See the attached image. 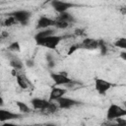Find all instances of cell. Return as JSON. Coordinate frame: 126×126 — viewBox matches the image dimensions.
<instances>
[{
	"instance_id": "6da1fadb",
	"label": "cell",
	"mask_w": 126,
	"mask_h": 126,
	"mask_svg": "<svg viewBox=\"0 0 126 126\" xmlns=\"http://www.w3.org/2000/svg\"><path fill=\"white\" fill-rule=\"evenodd\" d=\"M62 40V36L59 35H49L46 36L44 38H40V39H35V43L37 45L40 46H44L48 49H54L56 48V46L59 44V42Z\"/></svg>"
},
{
	"instance_id": "7a4b0ae2",
	"label": "cell",
	"mask_w": 126,
	"mask_h": 126,
	"mask_svg": "<svg viewBox=\"0 0 126 126\" xmlns=\"http://www.w3.org/2000/svg\"><path fill=\"white\" fill-rule=\"evenodd\" d=\"M125 115H126V110L122 108L120 105L115 104V103L110 104L106 112V118L108 120L117 119L119 117H124Z\"/></svg>"
},
{
	"instance_id": "3957f363",
	"label": "cell",
	"mask_w": 126,
	"mask_h": 126,
	"mask_svg": "<svg viewBox=\"0 0 126 126\" xmlns=\"http://www.w3.org/2000/svg\"><path fill=\"white\" fill-rule=\"evenodd\" d=\"M51 6L56 12L62 13V12H66L67 10H69L72 7H75L76 5L73 4V3H70V2L62 1V0H52L51 1Z\"/></svg>"
},
{
	"instance_id": "277c9868",
	"label": "cell",
	"mask_w": 126,
	"mask_h": 126,
	"mask_svg": "<svg viewBox=\"0 0 126 126\" xmlns=\"http://www.w3.org/2000/svg\"><path fill=\"white\" fill-rule=\"evenodd\" d=\"M11 15L15 18L16 22H18L22 25H27L31 18V12H29L27 10H18V11L13 12Z\"/></svg>"
},
{
	"instance_id": "5b68a950",
	"label": "cell",
	"mask_w": 126,
	"mask_h": 126,
	"mask_svg": "<svg viewBox=\"0 0 126 126\" xmlns=\"http://www.w3.org/2000/svg\"><path fill=\"white\" fill-rule=\"evenodd\" d=\"M50 78L54 82L56 86H62V85H68L72 83V80L65 74V73H51Z\"/></svg>"
},
{
	"instance_id": "8992f818",
	"label": "cell",
	"mask_w": 126,
	"mask_h": 126,
	"mask_svg": "<svg viewBox=\"0 0 126 126\" xmlns=\"http://www.w3.org/2000/svg\"><path fill=\"white\" fill-rule=\"evenodd\" d=\"M111 87H112V84H110L105 80H102L99 78L94 79V89L100 94H105Z\"/></svg>"
},
{
	"instance_id": "52a82bcc",
	"label": "cell",
	"mask_w": 126,
	"mask_h": 126,
	"mask_svg": "<svg viewBox=\"0 0 126 126\" xmlns=\"http://www.w3.org/2000/svg\"><path fill=\"white\" fill-rule=\"evenodd\" d=\"M55 101L57 102L58 107L59 108H62V109H68V108L73 107L74 105L80 104V101H78L76 99H73V98H70V97H65L64 95L61 96V97H59Z\"/></svg>"
},
{
	"instance_id": "ba28073f",
	"label": "cell",
	"mask_w": 126,
	"mask_h": 126,
	"mask_svg": "<svg viewBox=\"0 0 126 126\" xmlns=\"http://www.w3.org/2000/svg\"><path fill=\"white\" fill-rule=\"evenodd\" d=\"M21 117L22 115L19 113H14L6 109H0V122H5V121L13 120V119H19Z\"/></svg>"
},
{
	"instance_id": "9c48e42d",
	"label": "cell",
	"mask_w": 126,
	"mask_h": 126,
	"mask_svg": "<svg viewBox=\"0 0 126 126\" xmlns=\"http://www.w3.org/2000/svg\"><path fill=\"white\" fill-rule=\"evenodd\" d=\"M31 103L34 109H39V110L44 111L47 108V106L49 105L50 100H46V99L39 98V97H34L31 100Z\"/></svg>"
},
{
	"instance_id": "30bf717a",
	"label": "cell",
	"mask_w": 126,
	"mask_h": 126,
	"mask_svg": "<svg viewBox=\"0 0 126 126\" xmlns=\"http://www.w3.org/2000/svg\"><path fill=\"white\" fill-rule=\"evenodd\" d=\"M55 20H52L45 16H41L37 21L36 29H47L49 27H53L55 26Z\"/></svg>"
},
{
	"instance_id": "8fae6325",
	"label": "cell",
	"mask_w": 126,
	"mask_h": 126,
	"mask_svg": "<svg viewBox=\"0 0 126 126\" xmlns=\"http://www.w3.org/2000/svg\"><path fill=\"white\" fill-rule=\"evenodd\" d=\"M67 93V90L66 89H63V88H52L50 94H49V100L50 101H55L56 99H58L59 97L63 96L65 94Z\"/></svg>"
},
{
	"instance_id": "7c38bea8",
	"label": "cell",
	"mask_w": 126,
	"mask_h": 126,
	"mask_svg": "<svg viewBox=\"0 0 126 126\" xmlns=\"http://www.w3.org/2000/svg\"><path fill=\"white\" fill-rule=\"evenodd\" d=\"M98 44H99V40L87 37L83 40V42L80 44V46H82L84 48H88V49H95L98 47Z\"/></svg>"
},
{
	"instance_id": "4fadbf2b",
	"label": "cell",
	"mask_w": 126,
	"mask_h": 126,
	"mask_svg": "<svg viewBox=\"0 0 126 126\" xmlns=\"http://www.w3.org/2000/svg\"><path fill=\"white\" fill-rule=\"evenodd\" d=\"M58 21H64V22H67V23H74L75 22V18L72 14L68 13L67 11L66 12H62V13H59V16L57 18Z\"/></svg>"
},
{
	"instance_id": "5bb4252c",
	"label": "cell",
	"mask_w": 126,
	"mask_h": 126,
	"mask_svg": "<svg viewBox=\"0 0 126 126\" xmlns=\"http://www.w3.org/2000/svg\"><path fill=\"white\" fill-rule=\"evenodd\" d=\"M54 33V31L53 30H50V29H46V30H43V31H40L38 32L35 35H34V40L35 39H40V38H44L46 36H49V35H52Z\"/></svg>"
},
{
	"instance_id": "9a60e30c",
	"label": "cell",
	"mask_w": 126,
	"mask_h": 126,
	"mask_svg": "<svg viewBox=\"0 0 126 126\" xmlns=\"http://www.w3.org/2000/svg\"><path fill=\"white\" fill-rule=\"evenodd\" d=\"M10 65L15 69V70H21L23 68V62L17 58V57H14L10 60Z\"/></svg>"
},
{
	"instance_id": "2e32d148",
	"label": "cell",
	"mask_w": 126,
	"mask_h": 126,
	"mask_svg": "<svg viewBox=\"0 0 126 126\" xmlns=\"http://www.w3.org/2000/svg\"><path fill=\"white\" fill-rule=\"evenodd\" d=\"M16 80H17V84L19 85L20 88H22V89H27L28 88V82H27V80L24 76L16 75Z\"/></svg>"
},
{
	"instance_id": "e0dca14e",
	"label": "cell",
	"mask_w": 126,
	"mask_h": 126,
	"mask_svg": "<svg viewBox=\"0 0 126 126\" xmlns=\"http://www.w3.org/2000/svg\"><path fill=\"white\" fill-rule=\"evenodd\" d=\"M16 104L19 108V110L22 112V113H29L31 111V108L28 106V104H26L25 102H22V101H16Z\"/></svg>"
},
{
	"instance_id": "ac0fdd59",
	"label": "cell",
	"mask_w": 126,
	"mask_h": 126,
	"mask_svg": "<svg viewBox=\"0 0 126 126\" xmlns=\"http://www.w3.org/2000/svg\"><path fill=\"white\" fill-rule=\"evenodd\" d=\"M114 45L116 47H119L121 49H126V38L125 37H121V38H118L115 42H114Z\"/></svg>"
},
{
	"instance_id": "d6986e66",
	"label": "cell",
	"mask_w": 126,
	"mask_h": 126,
	"mask_svg": "<svg viewBox=\"0 0 126 126\" xmlns=\"http://www.w3.org/2000/svg\"><path fill=\"white\" fill-rule=\"evenodd\" d=\"M55 21H56V22H55V27L58 28V29L65 30V29H67V28L70 26V24L67 23V22H64V21H58V20H55Z\"/></svg>"
},
{
	"instance_id": "ffe728a7",
	"label": "cell",
	"mask_w": 126,
	"mask_h": 126,
	"mask_svg": "<svg viewBox=\"0 0 126 126\" xmlns=\"http://www.w3.org/2000/svg\"><path fill=\"white\" fill-rule=\"evenodd\" d=\"M8 49H9L10 51H15V52H18V51H20V50H21V46H20V43H19L18 41H14V42H12V43L9 45Z\"/></svg>"
},
{
	"instance_id": "44dd1931",
	"label": "cell",
	"mask_w": 126,
	"mask_h": 126,
	"mask_svg": "<svg viewBox=\"0 0 126 126\" xmlns=\"http://www.w3.org/2000/svg\"><path fill=\"white\" fill-rule=\"evenodd\" d=\"M17 22H16V20H15V18L11 15L10 17H8L5 21H4V26H6V27H11V26H13V25H15Z\"/></svg>"
},
{
	"instance_id": "7402d4cb",
	"label": "cell",
	"mask_w": 126,
	"mask_h": 126,
	"mask_svg": "<svg viewBox=\"0 0 126 126\" xmlns=\"http://www.w3.org/2000/svg\"><path fill=\"white\" fill-rule=\"evenodd\" d=\"M98 47L100 48V53H101V55H105V54H106V51H107V48H106V46L104 45V43H103L102 40H99Z\"/></svg>"
},
{
	"instance_id": "603a6c76",
	"label": "cell",
	"mask_w": 126,
	"mask_h": 126,
	"mask_svg": "<svg viewBox=\"0 0 126 126\" xmlns=\"http://www.w3.org/2000/svg\"><path fill=\"white\" fill-rule=\"evenodd\" d=\"M80 47V45L79 44H75V45H72L71 47H70V49H69V51H68V55H71V54H73L78 48Z\"/></svg>"
},
{
	"instance_id": "cb8c5ba5",
	"label": "cell",
	"mask_w": 126,
	"mask_h": 126,
	"mask_svg": "<svg viewBox=\"0 0 126 126\" xmlns=\"http://www.w3.org/2000/svg\"><path fill=\"white\" fill-rule=\"evenodd\" d=\"M26 64H27V66H28V67H33V65H34L33 61H32V60H31V59L27 60V61H26Z\"/></svg>"
},
{
	"instance_id": "d4e9b609",
	"label": "cell",
	"mask_w": 126,
	"mask_h": 126,
	"mask_svg": "<svg viewBox=\"0 0 126 126\" xmlns=\"http://www.w3.org/2000/svg\"><path fill=\"white\" fill-rule=\"evenodd\" d=\"M120 56H121V58H122L123 60H126V52H125V51H122V52L120 53Z\"/></svg>"
},
{
	"instance_id": "484cf974",
	"label": "cell",
	"mask_w": 126,
	"mask_h": 126,
	"mask_svg": "<svg viewBox=\"0 0 126 126\" xmlns=\"http://www.w3.org/2000/svg\"><path fill=\"white\" fill-rule=\"evenodd\" d=\"M3 104V99H2V97H0V105H2Z\"/></svg>"
}]
</instances>
